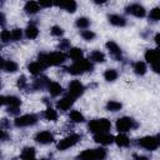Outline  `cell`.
<instances>
[{
    "label": "cell",
    "instance_id": "6da1fadb",
    "mask_svg": "<svg viewBox=\"0 0 160 160\" xmlns=\"http://www.w3.org/2000/svg\"><path fill=\"white\" fill-rule=\"evenodd\" d=\"M68 55L62 51H55V52H41L38 56V61L44 66H58L65 62Z\"/></svg>",
    "mask_w": 160,
    "mask_h": 160
},
{
    "label": "cell",
    "instance_id": "7a4b0ae2",
    "mask_svg": "<svg viewBox=\"0 0 160 160\" xmlns=\"http://www.w3.org/2000/svg\"><path fill=\"white\" fill-rule=\"evenodd\" d=\"M92 69H94L92 62L90 60H86V59H81L79 61H75L69 68H66L68 72L71 75H80V74H84L88 71H92Z\"/></svg>",
    "mask_w": 160,
    "mask_h": 160
},
{
    "label": "cell",
    "instance_id": "3957f363",
    "mask_svg": "<svg viewBox=\"0 0 160 160\" xmlns=\"http://www.w3.org/2000/svg\"><path fill=\"white\" fill-rule=\"evenodd\" d=\"M88 129L90 132L95 134H100V132H108L111 129V122L108 119H95V120H90V122L88 124Z\"/></svg>",
    "mask_w": 160,
    "mask_h": 160
},
{
    "label": "cell",
    "instance_id": "277c9868",
    "mask_svg": "<svg viewBox=\"0 0 160 160\" xmlns=\"http://www.w3.org/2000/svg\"><path fill=\"white\" fill-rule=\"evenodd\" d=\"M138 145L145 150H149V151H154L159 148L160 145V138L158 135L152 136V135H149V136H144L141 139L138 140Z\"/></svg>",
    "mask_w": 160,
    "mask_h": 160
},
{
    "label": "cell",
    "instance_id": "5b68a950",
    "mask_svg": "<svg viewBox=\"0 0 160 160\" xmlns=\"http://www.w3.org/2000/svg\"><path fill=\"white\" fill-rule=\"evenodd\" d=\"M39 116L36 114H25L21 116L15 118L14 120V125L16 128H26V126H32L38 122Z\"/></svg>",
    "mask_w": 160,
    "mask_h": 160
},
{
    "label": "cell",
    "instance_id": "8992f818",
    "mask_svg": "<svg viewBox=\"0 0 160 160\" xmlns=\"http://www.w3.org/2000/svg\"><path fill=\"white\" fill-rule=\"evenodd\" d=\"M115 126H116V130H118L119 132H122V134H124V132L130 131L131 129L136 128V126H138V124L135 122V120H134L132 118L122 116V118H119V119L116 120Z\"/></svg>",
    "mask_w": 160,
    "mask_h": 160
},
{
    "label": "cell",
    "instance_id": "52a82bcc",
    "mask_svg": "<svg viewBox=\"0 0 160 160\" xmlns=\"http://www.w3.org/2000/svg\"><path fill=\"white\" fill-rule=\"evenodd\" d=\"M80 140H81V135H79V134H71V135H69V136L61 139V140L58 142L56 148H58V150L64 151V150H68V149L75 146Z\"/></svg>",
    "mask_w": 160,
    "mask_h": 160
},
{
    "label": "cell",
    "instance_id": "ba28073f",
    "mask_svg": "<svg viewBox=\"0 0 160 160\" xmlns=\"http://www.w3.org/2000/svg\"><path fill=\"white\" fill-rule=\"evenodd\" d=\"M85 91V86L82 85V82L80 80H72L70 81L69 86H68V95L71 96L72 99H78L80 98Z\"/></svg>",
    "mask_w": 160,
    "mask_h": 160
},
{
    "label": "cell",
    "instance_id": "9c48e42d",
    "mask_svg": "<svg viewBox=\"0 0 160 160\" xmlns=\"http://www.w3.org/2000/svg\"><path fill=\"white\" fill-rule=\"evenodd\" d=\"M158 59H159V51L156 49H148L145 51V60L151 65V69L154 70V72H159Z\"/></svg>",
    "mask_w": 160,
    "mask_h": 160
},
{
    "label": "cell",
    "instance_id": "30bf717a",
    "mask_svg": "<svg viewBox=\"0 0 160 160\" xmlns=\"http://www.w3.org/2000/svg\"><path fill=\"white\" fill-rule=\"evenodd\" d=\"M125 12L126 14H130L135 18H144L146 15V10L142 5L140 4H131L129 6L125 8Z\"/></svg>",
    "mask_w": 160,
    "mask_h": 160
},
{
    "label": "cell",
    "instance_id": "8fae6325",
    "mask_svg": "<svg viewBox=\"0 0 160 160\" xmlns=\"http://www.w3.org/2000/svg\"><path fill=\"white\" fill-rule=\"evenodd\" d=\"M106 49L109 50V52H110V55L115 59V60H118V61H120L121 59H122V52H121V49H120V46L115 42V41H112V40H110V41H108L106 42Z\"/></svg>",
    "mask_w": 160,
    "mask_h": 160
},
{
    "label": "cell",
    "instance_id": "7c38bea8",
    "mask_svg": "<svg viewBox=\"0 0 160 160\" xmlns=\"http://www.w3.org/2000/svg\"><path fill=\"white\" fill-rule=\"evenodd\" d=\"M75 102V99H72L71 96L66 95L64 98H61L60 100L56 101V109L60 110V111H68Z\"/></svg>",
    "mask_w": 160,
    "mask_h": 160
},
{
    "label": "cell",
    "instance_id": "4fadbf2b",
    "mask_svg": "<svg viewBox=\"0 0 160 160\" xmlns=\"http://www.w3.org/2000/svg\"><path fill=\"white\" fill-rule=\"evenodd\" d=\"M35 141L41 145H48L54 141V135L50 131H40L35 135Z\"/></svg>",
    "mask_w": 160,
    "mask_h": 160
},
{
    "label": "cell",
    "instance_id": "5bb4252c",
    "mask_svg": "<svg viewBox=\"0 0 160 160\" xmlns=\"http://www.w3.org/2000/svg\"><path fill=\"white\" fill-rule=\"evenodd\" d=\"M55 6L68 11V12H75L76 9H78V4L76 1L74 0H64V1H58V2H54Z\"/></svg>",
    "mask_w": 160,
    "mask_h": 160
},
{
    "label": "cell",
    "instance_id": "9a60e30c",
    "mask_svg": "<svg viewBox=\"0 0 160 160\" xmlns=\"http://www.w3.org/2000/svg\"><path fill=\"white\" fill-rule=\"evenodd\" d=\"M94 140L100 145H110L114 142V136L109 132H100L94 135Z\"/></svg>",
    "mask_w": 160,
    "mask_h": 160
},
{
    "label": "cell",
    "instance_id": "2e32d148",
    "mask_svg": "<svg viewBox=\"0 0 160 160\" xmlns=\"http://www.w3.org/2000/svg\"><path fill=\"white\" fill-rule=\"evenodd\" d=\"M108 20H109V22L111 25L118 26V28H124L128 24L126 19L124 16L119 15V14H110V15H108Z\"/></svg>",
    "mask_w": 160,
    "mask_h": 160
},
{
    "label": "cell",
    "instance_id": "e0dca14e",
    "mask_svg": "<svg viewBox=\"0 0 160 160\" xmlns=\"http://www.w3.org/2000/svg\"><path fill=\"white\" fill-rule=\"evenodd\" d=\"M46 89H48L49 94H50L51 96H54V98H56V96L61 95V94H62V91H64V90H62V86H61L59 82H56V81H50Z\"/></svg>",
    "mask_w": 160,
    "mask_h": 160
},
{
    "label": "cell",
    "instance_id": "ac0fdd59",
    "mask_svg": "<svg viewBox=\"0 0 160 160\" xmlns=\"http://www.w3.org/2000/svg\"><path fill=\"white\" fill-rule=\"evenodd\" d=\"M49 82H50V80H49L46 76H40V78H38L36 80H34V82H32V85H31V89H32L34 91H35V90H42V89L48 88Z\"/></svg>",
    "mask_w": 160,
    "mask_h": 160
},
{
    "label": "cell",
    "instance_id": "d6986e66",
    "mask_svg": "<svg viewBox=\"0 0 160 160\" xmlns=\"http://www.w3.org/2000/svg\"><path fill=\"white\" fill-rule=\"evenodd\" d=\"M76 160H98L96 159V149H86L80 152Z\"/></svg>",
    "mask_w": 160,
    "mask_h": 160
},
{
    "label": "cell",
    "instance_id": "ffe728a7",
    "mask_svg": "<svg viewBox=\"0 0 160 160\" xmlns=\"http://www.w3.org/2000/svg\"><path fill=\"white\" fill-rule=\"evenodd\" d=\"M114 142H115L119 148H128V146L130 145V139H129L125 134L120 132L119 135L114 136Z\"/></svg>",
    "mask_w": 160,
    "mask_h": 160
},
{
    "label": "cell",
    "instance_id": "44dd1931",
    "mask_svg": "<svg viewBox=\"0 0 160 160\" xmlns=\"http://www.w3.org/2000/svg\"><path fill=\"white\" fill-rule=\"evenodd\" d=\"M44 69H45V68H44L39 61H32V62H30V64L28 65V70H29V72H30L31 75H34V76L40 75L41 71H42Z\"/></svg>",
    "mask_w": 160,
    "mask_h": 160
},
{
    "label": "cell",
    "instance_id": "7402d4cb",
    "mask_svg": "<svg viewBox=\"0 0 160 160\" xmlns=\"http://www.w3.org/2000/svg\"><path fill=\"white\" fill-rule=\"evenodd\" d=\"M24 10H25V12L29 14V15H35V14H38L39 10H40L39 2H36V1H28V2L25 4V6H24Z\"/></svg>",
    "mask_w": 160,
    "mask_h": 160
},
{
    "label": "cell",
    "instance_id": "603a6c76",
    "mask_svg": "<svg viewBox=\"0 0 160 160\" xmlns=\"http://www.w3.org/2000/svg\"><path fill=\"white\" fill-rule=\"evenodd\" d=\"M68 56L71 60H74V62H75V61H79L81 59H84V52H82V50L80 48H70Z\"/></svg>",
    "mask_w": 160,
    "mask_h": 160
},
{
    "label": "cell",
    "instance_id": "cb8c5ba5",
    "mask_svg": "<svg viewBox=\"0 0 160 160\" xmlns=\"http://www.w3.org/2000/svg\"><path fill=\"white\" fill-rule=\"evenodd\" d=\"M25 36H26L28 39H30V40L36 39V38L39 36V29H38V26L34 25V24L28 25L26 29H25Z\"/></svg>",
    "mask_w": 160,
    "mask_h": 160
},
{
    "label": "cell",
    "instance_id": "d4e9b609",
    "mask_svg": "<svg viewBox=\"0 0 160 160\" xmlns=\"http://www.w3.org/2000/svg\"><path fill=\"white\" fill-rule=\"evenodd\" d=\"M132 70H134V72H135L136 75H139V76L145 75L146 71H148L146 62H144V61H136V62H134V65H132Z\"/></svg>",
    "mask_w": 160,
    "mask_h": 160
},
{
    "label": "cell",
    "instance_id": "484cf974",
    "mask_svg": "<svg viewBox=\"0 0 160 160\" xmlns=\"http://www.w3.org/2000/svg\"><path fill=\"white\" fill-rule=\"evenodd\" d=\"M21 160H36L35 149L32 146H26L21 151Z\"/></svg>",
    "mask_w": 160,
    "mask_h": 160
},
{
    "label": "cell",
    "instance_id": "4316f807",
    "mask_svg": "<svg viewBox=\"0 0 160 160\" xmlns=\"http://www.w3.org/2000/svg\"><path fill=\"white\" fill-rule=\"evenodd\" d=\"M69 119L72 122H75V124H80V122H84L85 121V116L79 110H71L70 114H69Z\"/></svg>",
    "mask_w": 160,
    "mask_h": 160
},
{
    "label": "cell",
    "instance_id": "83f0119b",
    "mask_svg": "<svg viewBox=\"0 0 160 160\" xmlns=\"http://www.w3.org/2000/svg\"><path fill=\"white\" fill-rule=\"evenodd\" d=\"M89 60L91 62H105V55L100 50H94L90 54V59Z\"/></svg>",
    "mask_w": 160,
    "mask_h": 160
},
{
    "label": "cell",
    "instance_id": "f1b7e54d",
    "mask_svg": "<svg viewBox=\"0 0 160 160\" xmlns=\"http://www.w3.org/2000/svg\"><path fill=\"white\" fill-rule=\"evenodd\" d=\"M44 118L48 121H56L58 120V112L55 109H52L51 106H48L46 110L44 111Z\"/></svg>",
    "mask_w": 160,
    "mask_h": 160
},
{
    "label": "cell",
    "instance_id": "f546056e",
    "mask_svg": "<svg viewBox=\"0 0 160 160\" xmlns=\"http://www.w3.org/2000/svg\"><path fill=\"white\" fill-rule=\"evenodd\" d=\"M75 26H76L78 29H81V30H86V29L90 26V20H89L88 18H85V16H80V18L76 19Z\"/></svg>",
    "mask_w": 160,
    "mask_h": 160
},
{
    "label": "cell",
    "instance_id": "4dcf8cb0",
    "mask_svg": "<svg viewBox=\"0 0 160 160\" xmlns=\"http://www.w3.org/2000/svg\"><path fill=\"white\" fill-rule=\"evenodd\" d=\"M121 108H122V104L119 102V101H116V100H109V101L106 102V110H108V111L115 112V111L121 110Z\"/></svg>",
    "mask_w": 160,
    "mask_h": 160
},
{
    "label": "cell",
    "instance_id": "1f68e13d",
    "mask_svg": "<svg viewBox=\"0 0 160 160\" xmlns=\"http://www.w3.org/2000/svg\"><path fill=\"white\" fill-rule=\"evenodd\" d=\"M6 105L8 106H12V108H20L21 100L16 95H10V96H6Z\"/></svg>",
    "mask_w": 160,
    "mask_h": 160
},
{
    "label": "cell",
    "instance_id": "d6a6232c",
    "mask_svg": "<svg viewBox=\"0 0 160 160\" xmlns=\"http://www.w3.org/2000/svg\"><path fill=\"white\" fill-rule=\"evenodd\" d=\"M118 76H119V72L115 69H108L104 72V79L106 81H115L118 79Z\"/></svg>",
    "mask_w": 160,
    "mask_h": 160
},
{
    "label": "cell",
    "instance_id": "836d02e7",
    "mask_svg": "<svg viewBox=\"0 0 160 160\" xmlns=\"http://www.w3.org/2000/svg\"><path fill=\"white\" fill-rule=\"evenodd\" d=\"M18 69H19V65L14 60H6L5 61L4 71H6V72H15V71H18Z\"/></svg>",
    "mask_w": 160,
    "mask_h": 160
},
{
    "label": "cell",
    "instance_id": "e575fe53",
    "mask_svg": "<svg viewBox=\"0 0 160 160\" xmlns=\"http://www.w3.org/2000/svg\"><path fill=\"white\" fill-rule=\"evenodd\" d=\"M10 34H11V41H20V40L22 39V36H24L22 30L19 29V28L12 29V30L10 31Z\"/></svg>",
    "mask_w": 160,
    "mask_h": 160
},
{
    "label": "cell",
    "instance_id": "d590c367",
    "mask_svg": "<svg viewBox=\"0 0 160 160\" xmlns=\"http://www.w3.org/2000/svg\"><path fill=\"white\" fill-rule=\"evenodd\" d=\"M80 35H81V38L85 40V41H92L95 38H96V34L92 31V30H82L81 32H80Z\"/></svg>",
    "mask_w": 160,
    "mask_h": 160
},
{
    "label": "cell",
    "instance_id": "8d00e7d4",
    "mask_svg": "<svg viewBox=\"0 0 160 160\" xmlns=\"http://www.w3.org/2000/svg\"><path fill=\"white\" fill-rule=\"evenodd\" d=\"M160 19V9L159 8H154L152 10H150V14H149V20L151 21H158Z\"/></svg>",
    "mask_w": 160,
    "mask_h": 160
},
{
    "label": "cell",
    "instance_id": "74e56055",
    "mask_svg": "<svg viewBox=\"0 0 160 160\" xmlns=\"http://www.w3.org/2000/svg\"><path fill=\"white\" fill-rule=\"evenodd\" d=\"M16 85H18V88H19V89H21V90H24V89H28L29 84H28L26 76H25V75H21V76H19V78H18V82H16Z\"/></svg>",
    "mask_w": 160,
    "mask_h": 160
},
{
    "label": "cell",
    "instance_id": "f35d334b",
    "mask_svg": "<svg viewBox=\"0 0 160 160\" xmlns=\"http://www.w3.org/2000/svg\"><path fill=\"white\" fill-rule=\"evenodd\" d=\"M50 31H51V35H52V36H56V38H60V36L64 35V30H62V28L59 26V25H54Z\"/></svg>",
    "mask_w": 160,
    "mask_h": 160
},
{
    "label": "cell",
    "instance_id": "ab89813d",
    "mask_svg": "<svg viewBox=\"0 0 160 160\" xmlns=\"http://www.w3.org/2000/svg\"><path fill=\"white\" fill-rule=\"evenodd\" d=\"M0 40H1L2 42H9V41H11V34H10V31L6 30V29L1 30V32H0Z\"/></svg>",
    "mask_w": 160,
    "mask_h": 160
},
{
    "label": "cell",
    "instance_id": "60d3db41",
    "mask_svg": "<svg viewBox=\"0 0 160 160\" xmlns=\"http://www.w3.org/2000/svg\"><path fill=\"white\" fill-rule=\"evenodd\" d=\"M59 49H60V50H69V49H70V42H69L66 39L60 40V42H59Z\"/></svg>",
    "mask_w": 160,
    "mask_h": 160
},
{
    "label": "cell",
    "instance_id": "b9f144b4",
    "mask_svg": "<svg viewBox=\"0 0 160 160\" xmlns=\"http://www.w3.org/2000/svg\"><path fill=\"white\" fill-rule=\"evenodd\" d=\"M6 111H8V114H9V115H18V114L20 112V108H12V106H8Z\"/></svg>",
    "mask_w": 160,
    "mask_h": 160
},
{
    "label": "cell",
    "instance_id": "7bdbcfd3",
    "mask_svg": "<svg viewBox=\"0 0 160 160\" xmlns=\"http://www.w3.org/2000/svg\"><path fill=\"white\" fill-rule=\"evenodd\" d=\"M52 5H54V2H51V1H48V2L40 1V2H39V6H40V8H51Z\"/></svg>",
    "mask_w": 160,
    "mask_h": 160
},
{
    "label": "cell",
    "instance_id": "ee69618b",
    "mask_svg": "<svg viewBox=\"0 0 160 160\" xmlns=\"http://www.w3.org/2000/svg\"><path fill=\"white\" fill-rule=\"evenodd\" d=\"M5 22H6V16H5V14H4V12H1V11H0V26H4V25H5Z\"/></svg>",
    "mask_w": 160,
    "mask_h": 160
},
{
    "label": "cell",
    "instance_id": "f6af8a7d",
    "mask_svg": "<svg viewBox=\"0 0 160 160\" xmlns=\"http://www.w3.org/2000/svg\"><path fill=\"white\" fill-rule=\"evenodd\" d=\"M8 138V134H6V131L0 126V140H5Z\"/></svg>",
    "mask_w": 160,
    "mask_h": 160
},
{
    "label": "cell",
    "instance_id": "bcb514c9",
    "mask_svg": "<svg viewBox=\"0 0 160 160\" xmlns=\"http://www.w3.org/2000/svg\"><path fill=\"white\" fill-rule=\"evenodd\" d=\"M1 125H2V126H5V128H9V126H10V124H9L8 119H1ZM2 126H1V128H2Z\"/></svg>",
    "mask_w": 160,
    "mask_h": 160
},
{
    "label": "cell",
    "instance_id": "7dc6e473",
    "mask_svg": "<svg viewBox=\"0 0 160 160\" xmlns=\"http://www.w3.org/2000/svg\"><path fill=\"white\" fill-rule=\"evenodd\" d=\"M5 104H6V96L0 95V106H2V105H5Z\"/></svg>",
    "mask_w": 160,
    "mask_h": 160
},
{
    "label": "cell",
    "instance_id": "c3c4849f",
    "mask_svg": "<svg viewBox=\"0 0 160 160\" xmlns=\"http://www.w3.org/2000/svg\"><path fill=\"white\" fill-rule=\"evenodd\" d=\"M5 59H2L1 56H0V70H4V65H5Z\"/></svg>",
    "mask_w": 160,
    "mask_h": 160
},
{
    "label": "cell",
    "instance_id": "681fc988",
    "mask_svg": "<svg viewBox=\"0 0 160 160\" xmlns=\"http://www.w3.org/2000/svg\"><path fill=\"white\" fill-rule=\"evenodd\" d=\"M135 160H149V158H146V156H144V155H140V156H136Z\"/></svg>",
    "mask_w": 160,
    "mask_h": 160
},
{
    "label": "cell",
    "instance_id": "f907efd6",
    "mask_svg": "<svg viewBox=\"0 0 160 160\" xmlns=\"http://www.w3.org/2000/svg\"><path fill=\"white\" fill-rule=\"evenodd\" d=\"M159 39H160V34H156V35H155V42H156V45L160 44V40H159Z\"/></svg>",
    "mask_w": 160,
    "mask_h": 160
},
{
    "label": "cell",
    "instance_id": "816d5d0a",
    "mask_svg": "<svg viewBox=\"0 0 160 160\" xmlns=\"http://www.w3.org/2000/svg\"><path fill=\"white\" fill-rule=\"evenodd\" d=\"M0 89H1V79H0Z\"/></svg>",
    "mask_w": 160,
    "mask_h": 160
},
{
    "label": "cell",
    "instance_id": "f5cc1de1",
    "mask_svg": "<svg viewBox=\"0 0 160 160\" xmlns=\"http://www.w3.org/2000/svg\"><path fill=\"white\" fill-rule=\"evenodd\" d=\"M40 160H49V159H40Z\"/></svg>",
    "mask_w": 160,
    "mask_h": 160
},
{
    "label": "cell",
    "instance_id": "db71d44e",
    "mask_svg": "<svg viewBox=\"0 0 160 160\" xmlns=\"http://www.w3.org/2000/svg\"><path fill=\"white\" fill-rule=\"evenodd\" d=\"M0 50H1V46H0Z\"/></svg>",
    "mask_w": 160,
    "mask_h": 160
}]
</instances>
